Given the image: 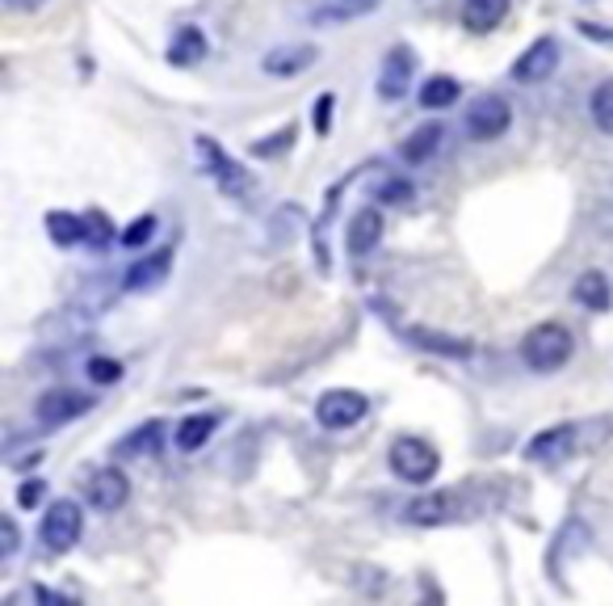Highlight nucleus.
Wrapping results in <instances>:
<instances>
[{
  "instance_id": "obj_1",
  "label": "nucleus",
  "mask_w": 613,
  "mask_h": 606,
  "mask_svg": "<svg viewBox=\"0 0 613 606\" xmlns=\"http://www.w3.org/2000/svg\"><path fill=\"white\" fill-rule=\"evenodd\" d=\"M571 359V329H563L559 321H546L538 329L526 333L521 341V362L538 375H555L563 362Z\"/></svg>"
},
{
  "instance_id": "obj_2",
  "label": "nucleus",
  "mask_w": 613,
  "mask_h": 606,
  "mask_svg": "<svg viewBox=\"0 0 613 606\" xmlns=\"http://www.w3.org/2000/svg\"><path fill=\"white\" fill-rule=\"evenodd\" d=\"M193 152H198V161H202V173H207L227 198H248V194H252V173L244 165H236L211 136L193 139Z\"/></svg>"
},
{
  "instance_id": "obj_3",
  "label": "nucleus",
  "mask_w": 613,
  "mask_h": 606,
  "mask_svg": "<svg viewBox=\"0 0 613 606\" xmlns=\"http://www.w3.org/2000/svg\"><path fill=\"white\" fill-rule=\"evenodd\" d=\"M387 464H391V471H396L400 480H408V485H428V480L437 476V468H441V455H437L425 439L403 434V439L391 442Z\"/></svg>"
},
{
  "instance_id": "obj_4",
  "label": "nucleus",
  "mask_w": 613,
  "mask_h": 606,
  "mask_svg": "<svg viewBox=\"0 0 613 606\" xmlns=\"http://www.w3.org/2000/svg\"><path fill=\"white\" fill-rule=\"evenodd\" d=\"M84 535V510L76 501H68V497H59L47 505V514H43V526H38V539H43V548L47 551H72L81 544Z\"/></svg>"
},
{
  "instance_id": "obj_5",
  "label": "nucleus",
  "mask_w": 613,
  "mask_h": 606,
  "mask_svg": "<svg viewBox=\"0 0 613 606\" xmlns=\"http://www.w3.org/2000/svg\"><path fill=\"white\" fill-rule=\"evenodd\" d=\"M366 413H370V400L353 387H332L316 400V421L323 430H353Z\"/></svg>"
},
{
  "instance_id": "obj_6",
  "label": "nucleus",
  "mask_w": 613,
  "mask_h": 606,
  "mask_svg": "<svg viewBox=\"0 0 613 606\" xmlns=\"http://www.w3.org/2000/svg\"><path fill=\"white\" fill-rule=\"evenodd\" d=\"M512 127V106H508L505 97H496V93H483L471 102V110H467V136L475 139V143H492V139H500Z\"/></svg>"
},
{
  "instance_id": "obj_7",
  "label": "nucleus",
  "mask_w": 613,
  "mask_h": 606,
  "mask_svg": "<svg viewBox=\"0 0 613 606\" xmlns=\"http://www.w3.org/2000/svg\"><path fill=\"white\" fill-rule=\"evenodd\" d=\"M93 409V396H84V392H72V387H51V392H43L38 396V405H34V417H38V426H68V421H76Z\"/></svg>"
},
{
  "instance_id": "obj_8",
  "label": "nucleus",
  "mask_w": 613,
  "mask_h": 606,
  "mask_svg": "<svg viewBox=\"0 0 613 606\" xmlns=\"http://www.w3.org/2000/svg\"><path fill=\"white\" fill-rule=\"evenodd\" d=\"M412 77H416V56H412V47H391L387 56H382V68H378V97L382 102H403V93L412 89Z\"/></svg>"
},
{
  "instance_id": "obj_9",
  "label": "nucleus",
  "mask_w": 613,
  "mask_h": 606,
  "mask_svg": "<svg viewBox=\"0 0 613 606\" xmlns=\"http://www.w3.org/2000/svg\"><path fill=\"white\" fill-rule=\"evenodd\" d=\"M316 59H320V47H316V43H282V47L266 51L261 72H266V77H278V81H291V77H303L307 68H316Z\"/></svg>"
},
{
  "instance_id": "obj_10",
  "label": "nucleus",
  "mask_w": 613,
  "mask_h": 606,
  "mask_svg": "<svg viewBox=\"0 0 613 606\" xmlns=\"http://www.w3.org/2000/svg\"><path fill=\"white\" fill-rule=\"evenodd\" d=\"M84 493H89V505H93V510L114 514V510H122V505H127V497H131V480H127V471L102 468V471H93V476H89Z\"/></svg>"
},
{
  "instance_id": "obj_11",
  "label": "nucleus",
  "mask_w": 613,
  "mask_h": 606,
  "mask_svg": "<svg viewBox=\"0 0 613 606\" xmlns=\"http://www.w3.org/2000/svg\"><path fill=\"white\" fill-rule=\"evenodd\" d=\"M559 68V38H538L526 56H517V63H512V81L517 84H538L546 81L551 72Z\"/></svg>"
},
{
  "instance_id": "obj_12",
  "label": "nucleus",
  "mask_w": 613,
  "mask_h": 606,
  "mask_svg": "<svg viewBox=\"0 0 613 606\" xmlns=\"http://www.w3.org/2000/svg\"><path fill=\"white\" fill-rule=\"evenodd\" d=\"M571 451H576V426H551L526 446V459L530 464H563Z\"/></svg>"
},
{
  "instance_id": "obj_13",
  "label": "nucleus",
  "mask_w": 613,
  "mask_h": 606,
  "mask_svg": "<svg viewBox=\"0 0 613 606\" xmlns=\"http://www.w3.org/2000/svg\"><path fill=\"white\" fill-rule=\"evenodd\" d=\"M453 501H458L453 493H425V497H416V501H408L403 518L412 526H446L453 514H458Z\"/></svg>"
},
{
  "instance_id": "obj_14",
  "label": "nucleus",
  "mask_w": 613,
  "mask_h": 606,
  "mask_svg": "<svg viewBox=\"0 0 613 606\" xmlns=\"http://www.w3.org/2000/svg\"><path fill=\"white\" fill-rule=\"evenodd\" d=\"M173 270V253L161 248V253H148V257H139L131 270L122 275V287L127 291H152V287H161L164 278Z\"/></svg>"
},
{
  "instance_id": "obj_15",
  "label": "nucleus",
  "mask_w": 613,
  "mask_h": 606,
  "mask_svg": "<svg viewBox=\"0 0 613 606\" xmlns=\"http://www.w3.org/2000/svg\"><path fill=\"white\" fill-rule=\"evenodd\" d=\"M207 51H211L207 30H198V26H181L168 38V63H173V68H193V63L207 59Z\"/></svg>"
},
{
  "instance_id": "obj_16",
  "label": "nucleus",
  "mask_w": 613,
  "mask_h": 606,
  "mask_svg": "<svg viewBox=\"0 0 613 606\" xmlns=\"http://www.w3.org/2000/svg\"><path fill=\"white\" fill-rule=\"evenodd\" d=\"M378 236H382V211H378V207H362V211L353 215V223H349L345 245L353 257H366V253L378 245Z\"/></svg>"
},
{
  "instance_id": "obj_17",
  "label": "nucleus",
  "mask_w": 613,
  "mask_h": 606,
  "mask_svg": "<svg viewBox=\"0 0 613 606\" xmlns=\"http://www.w3.org/2000/svg\"><path fill=\"white\" fill-rule=\"evenodd\" d=\"M214 426H219V417L214 413H189V417H181L177 421V430H173V446L177 451H202L207 442H211V434H214Z\"/></svg>"
},
{
  "instance_id": "obj_18",
  "label": "nucleus",
  "mask_w": 613,
  "mask_h": 606,
  "mask_svg": "<svg viewBox=\"0 0 613 606\" xmlns=\"http://www.w3.org/2000/svg\"><path fill=\"white\" fill-rule=\"evenodd\" d=\"M164 434H168V426H164V421H143L139 430H131V434H127V442H118V455H127V459H148V455H161Z\"/></svg>"
},
{
  "instance_id": "obj_19",
  "label": "nucleus",
  "mask_w": 613,
  "mask_h": 606,
  "mask_svg": "<svg viewBox=\"0 0 613 606\" xmlns=\"http://www.w3.org/2000/svg\"><path fill=\"white\" fill-rule=\"evenodd\" d=\"M508 0H467L462 4V26L467 34H492V30L505 22Z\"/></svg>"
},
{
  "instance_id": "obj_20",
  "label": "nucleus",
  "mask_w": 613,
  "mask_h": 606,
  "mask_svg": "<svg viewBox=\"0 0 613 606\" xmlns=\"http://www.w3.org/2000/svg\"><path fill=\"white\" fill-rule=\"evenodd\" d=\"M441 139H446V127H441V123H425V127H416L412 136L403 139L400 156L408 165H425L428 156L441 148Z\"/></svg>"
},
{
  "instance_id": "obj_21",
  "label": "nucleus",
  "mask_w": 613,
  "mask_h": 606,
  "mask_svg": "<svg viewBox=\"0 0 613 606\" xmlns=\"http://www.w3.org/2000/svg\"><path fill=\"white\" fill-rule=\"evenodd\" d=\"M571 295H576V303H585L588 312H605L613 300L610 278L601 275V270H585V275L571 282Z\"/></svg>"
},
{
  "instance_id": "obj_22",
  "label": "nucleus",
  "mask_w": 613,
  "mask_h": 606,
  "mask_svg": "<svg viewBox=\"0 0 613 606\" xmlns=\"http://www.w3.org/2000/svg\"><path fill=\"white\" fill-rule=\"evenodd\" d=\"M408 341H412V346H421V350H433V354H446V359H467V354H475V346H471V341H462V337H446V333L408 329Z\"/></svg>"
},
{
  "instance_id": "obj_23",
  "label": "nucleus",
  "mask_w": 613,
  "mask_h": 606,
  "mask_svg": "<svg viewBox=\"0 0 613 606\" xmlns=\"http://www.w3.org/2000/svg\"><path fill=\"white\" fill-rule=\"evenodd\" d=\"M458 97H462V84L453 81V77H428L421 84V106L425 110H450Z\"/></svg>"
},
{
  "instance_id": "obj_24",
  "label": "nucleus",
  "mask_w": 613,
  "mask_h": 606,
  "mask_svg": "<svg viewBox=\"0 0 613 606\" xmlns=\"http://www.w3.org/2000/svg\"><path fill=\"white\" fill-rule=\"evenodd\" d=\"M47 232H51V241L59 248H76L84 245V215H68V211H51L47 215Z\"/></svg>"
},
{
  "instance_id": "obj_25",
  "label": "nucleus",
  "mask_w": 613,
  "mask_h": 606,
  "mask_svg": "<svg viewBox=\"0 0 613 606\" xmlns=\"http://www.w3.org/2000/svg\"><path fill=\"white\" fill-rule=\"evenodd\" d=\"M588 114H592L597 131L613 136V77L592 89V97H588Z\"/></svg>"
},
{
  "instance_id": "obj_26",
  "label": "nucleus",
  "mask_w": 613,
  "mask_h": 606,
  "mask_svg": "<svg viewBox=\"0 0 613 606\" xmlns=\"http://www.w3.org/2000/svg\"><path fill=\"white\" fill-rule=\"evenodd\" d=\"M84 245H93V248H106L109 241H114V223H109L106 211H84Z\"/></svg>"
},
{
  "instance_id": "obj_27",
  "label": "nucleus",
  "mask_w": 613,
  "mask_h": 606,
  "mask_svg": "<svg viewBox=\"0 0 613 606\" xmlns=\"http://www.w3.org/2000/svg\"><path fill=\"white\" fill-rule=\"evenodd\" d=\"M152 232H156V215H139V220H134L131 228L118 236V241H122L127 248H143L148 241H152Z\"/></svg>"
},
{
  "instance_id": "obj_28",
  "label": "nucleus",
  "mask_w": 613,
  "mask_h": 606,
  "mask_svg": "<svg viewBox=\"0 0 613 606\" xmlns=\"http://www.w3.org/2000/svg\"><path fill=\"white\" fill-rule=\"evenodd\" d=\"M89 380L93 384H118L122 380V362H114V359H89Z\"/></svg>"
},
{
  "instance_id": "obj_29",
  "label": "nucleus",
  "mask_w": 613,
  "mask_h": 606,
  "mask_svg": "<svg viewBox=\"0 0 613 606\" xmlns=\"http://www.w3.org/2000/svg\"><path fill=\"white\" fill-rule=\"evenodd\" d=\"M412 182L408 177H391V182H382L378 186V202H412Z\"/></svg>"
},
{
  "instance_id": "obj_30",
  "label": "nucleus",
  "mask_w": 613,
  "mask_h": 606,
  "mask_svg": "<svg viewBox=\"0 0 613 606\" xmlns=\"http://www.w3.org/2000/svg\"><path fill=\"white\" fill-rule=\"evenodd\" d=\"M291 143H294V127H286V131H278V139H257L252 143V156H282Z\"/></svg>"
},
{
  "instance_id": "obj_31",
  "label": "nucleus",
  "mask_w": 613,
  "mask_h": 606,
  "mask_svg": "<svg viewBox=\"0 0 613 606\" xmlns=\"http://www.w3.org/2000/svg\"><path fill=\"white\" fill-rule=\"evenodd\" d=\"M332 106H337L332 93H320V97H316V118H311V123H316V136H328V127H332Z\"/></svg>"
},
{
  "instance_id": "obj_32",
  "label": "nucleus",
  "mask_w": 613,
  "mask_h": 606,
  "mask_svg": "<svg viewBox=\"0 0 613 606\" xmlns=\"http://www.w3.org/2000/svg\"><path fill=\"white\" fill-rule=\"evenodd\" d=\"M43 497H47V485H43V480H22V489H17V505L34 510Z\"/></svg>"
},
{
  "instance_id": "obj_33",
  "label": "nucleus",
  "mask_w": 613,
  "mask_h": 606,
  "mask_svg": "<svg viewBox=\"0 0 613 606\" xmlns=\"http://www.w3.org/2000/svg\"><path fill=\"white\" fill-rule=\"evenodd\" d=\"M0 535H4V548H0V556H4V560H13V556H17V544H22L17 523H13V518H4V523H0Z\"/></svg>"
},
{
  "instance_id": "obj_34",
  "label": "nucleus",
  "mask_w": 613,
  "mask_h": 606,
  "mask_svg": "<svg viewBox=\"0 0 613 606\" xmlns=\"http://www.w3.org/2000/svg\"><path fill=\"white\" fill-rule=\"evenodd\" d=\"M580 34H588L592 43H610V47H613V30H605V26H592V22H580Z\"/></svg>"
},
{
  "instance_id": "obj_35",
  "label": "nucleus",
  "mask_w": 613,
  "mask_h": 606,
  "mask_svg": "<svg viewBox=\"0 0 613 606\" xmlns=\"http://www.w3.org/2000/svg\"><path fill=\"white\" fill-rule=\"evenodd\" d=\"M4 4H9V9H17V13H30V9H38L43 0H4Z\"/></svg>"
},
{
  "instance_id": "obj_36",
  "label": "nucleus",
  "mask_w": 613,
  "mask_h": 606,
  "mask_svg": "<svg viewBox=\"0 0 613 606\" xmlns=\"http://www.w3.org/2000/svg\"><path fill=\"white\" fill-rule=\"evenodd\" d=\"M357 4H366V0H357ZM370 4H374V0H370Z\"/></svg>"
}]
</instances>
